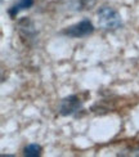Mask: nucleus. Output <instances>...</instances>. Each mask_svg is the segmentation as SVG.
Returning a JSON list of instances; mask_svg holds the SVG:
<instances>
[{"mask_svg": "<svg viewBox=\"0 0 139 157\" xmlns=\"http://www.w3.org/2000/svg\"><path fill=\"white\" fill-rule=\"evenodd\" d=\"M97 17H98V25L103 30H107V31L117 30L122 25L120 13L108 5H104L102 8H99L97 12Z\"/></svg>", "mask_w": 139, "mask_h": 157, "instance_id": "f257e3e1", "label": "nucleus"}, {"mask_svg": "<svg viewBox=\"0 0 139 157\" xmlns=\"http://www.w3.org/2000/svg\"><path fill=\"white\" fill-rule=\"evenodd\" d=\"M83 107V101L80 99V97L76 94H72L63 98L59 103V115L61 116H71L76 113L79 109Z\"/></svg>", "mask_w": 139, "mask_h": 157, "instance_id": "f03ea898", "label": "nucleus"}, {"mask_svg": "<svg viewBox=\"0 0 139 157\" xmlns=\"http://www.w3.org/2000/svg\"><path fill=\"white\" fill-rule=\"evenodd\" d=\"M93 32H94V26H93V23L89 19H83L81 22L67 27L63 31V34L67 36H71V37H84V36L93 34Z\"/></svg>", "mask_w": 139, "mask_h": 157, "instance_id": "7ed1b4c3", "label": "nucleus"}, {"mask_svg": "<svg viewBox=\"0 0 139 157\" xmlns=\"http://www.w3.org/2000/svg\"><path fill=\"white\" fill-rule=\"evenodd\" d=\"M18 30H19L21 36L25 39H34L36 35V30L34 27V23H32L29 18H23L19 21Z\"/></svg>", "mask_w": 139, "mask_h": 157, "instance_id": "20e7f679", "label": "nucleus"}, {"mask_svg": "<svg viewBox=\"0 0 139 157\" xmlns=\"http://www.w3.org/2000/svg\"><path fill=\"white\" fill-rule=\"evenodd\" d=\"M34 3H35V0H18V2H16V3L8 9V14H9L12 18H16L19 12L31 8V6L34 5Z\"/></svg>", "mask_w": 139, "mask_h": 157, "instance_id": "39448f33", "label": "nucleus"}, {"mask_svg": "<svg viewBox=\"0 0 139 157\" xmlns=\"http://www.w3.org/2000/svg\"><path fill=\"white\" fill-rule=\"evenodd\" d=\"M41 152H43L41 146L36 144V143H31V144H29V146L25 147L23 155L27 156V157H37V156L41 155Z\"/></svg>", "mask_w": 139, "mask_h": 157, "instance_id": "423d86ee", "label": "nucleus"}]
</instances>
